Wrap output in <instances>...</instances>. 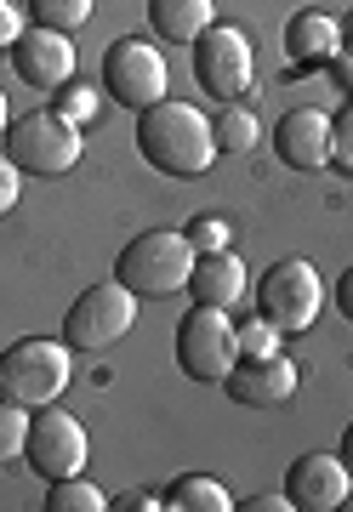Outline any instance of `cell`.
Wrapping results in <instances>:
<instances>
[{
  "label": "cell",
  "mask_w": 353,
  "mask_h": 512,
  "mask_svg": "<svg viewBox=\"0 0 353 512\" xmlns=\"http://www.w3.org/2000/svg\"><path fill=\"white\" fill-rule=\"evenodd\" d=\"M336 308H342V319H353V268L336 279Z\"/></svg>",
  "instance_id": "cell-31"
},
{
  "label": "cell",
  "mask_w": 353,
  "mask_h": 512,
  "mask_svg": "<svg viewBox=\"0 0 353 512\" xmlns=\"http://www.w3.org/2000/svg\"><path fill=\"white\" fill-rule=\"evenodd\" d=\"M12 69H18L23 86H35V92H57V86H69L75 80V46L69 35H57V29H23V40L12 46Z\"/></svg>",
  "instance_id": "cell-14"
},
{
  "label": "cell",
  "mask_w": 353,
  "mask_h": 512,
  "mask_svg": "<svg viewBox=\"0 0 353 512\" xmlns=\"http://www.w3.org/2000/svg\"><path fill=\"white\" fill-rule=\"evenodd\" d=\"M86 456H92V439H86V427H80L69 410H52V404H40L29 410V444H23V461H29V473L35 478H69V473H86Z\"/></svg>",
  "instance_id": "cell-10"
},
{
  "label": "cell",
  "mask_w": 353,
  "mask_h": 512,
  "mask_svg": "<svg viewBox=\"0 0 353 512\" xmlns=\"http://www.w3.org/2000/svg\"><path fill=\"white\" fill-rule=\"evenodd\" d=\"M149 23L171 46H194L217 23V0H149Z\"/></svg>",
  "instance_id": "cell-17"
},
{
  "label": "cell",
  "mask_w": 353,
  "mask_h": 512,
  "mask_svg": "<svg viewBox=\"0 0 353 512\" xmlns=\"http://www.w3.org/2000/svg\"><path fill=\"white\" fill-rule=\"evenodd\" d=\"M251 268H245L234 251H194V268H188V302L200 308H234L245 291H251Z\"/></svg>",
  "instance_id": "cell-16"
},
{
  "label": "cell",
  "mask_w": 353,
  "mask_h": 512,
  "mask_svg": "<svg viewBox=\"0 0 353 512\" xmlns=\"http://www.w3.org/2000/svg\"><path fill=\"white\" fill-rule=\"evenodd\" d=\"M234 507H240V512H297L291 501H285V490H279V495H251V501H234Z\"/></svg>",
  "instance_id": "cell-29"
},
{
  "label": "cell",
  "mask_w": 353,
  "mask_h": 512,
  "mask_svg": "<svg viewBox=\"0 0 353 512\" xmlns=\"http://www.w3.org/2000/svg\"><path fill=\"white\" fill-rule=\"evenodd\" d=\"M69 376H75V348L52 342V336H23L0 353V399L23 404V410L57 404Z\"/></svg>",
  "instance_id": "cell-3"
},
{
  "label": "cell",
  "mask_w": 353,
  "mask_h": 512,
  "mask_svg": "<svg viewBox=\"0 0 353 512\" xmlns=\"http://www.w3.org/2000/svg\"><path fill=\"white\" fill-rule=\"evenodd\" d=\"M331 165L353 177V103L342 114H331Z\"/></svg>",
  "instance_id": "cell-26"
},
{
  "label": "cell",
  "mask_w": 353,
  "mask_h": 512,
  "mask_svg": "<svg viewBox=\"0 0 353 512\" xmlns=\"http://www.w3.org/2000/svg\"><path fill=\"white\" fill-rule=\"evenodd\" d=\"M46 512H109V495L97 490L86 473H69L46 484Z\"/></svg>",
  "instance_id": "cell-20"
},
{
  "label": "cell",
  "mask_w": 353,
  "mask_h": 512,
  "mask_svg": "<svg viewBox=\"0 0 353 512\" xmlns=\"http://www.w3.org/2000/svg\"><path fill=\"white\" fill-rule=\"evenodd\" d=\"M109 507H126V512H154V507H166V501H154V495H120V501H109Z\"/></svg>",
  "instance_id": "cell-32"
},
{
  "label": "cell",
  "mask_w": 353,
  "mask_h": 512,
  "mask_svg": "<svg viewBox=\"0 0 353 512\" xmlns=\"http://www.w3.org/2000/svg\"><path fill=\"white\" fill-rule=\"evenodd\" d=\"M131 325H137V296L120 279H103V285H86L69 302V313H63V342L75 353H103L120 336H131Z\"/></svg>",
  "instance_id": "cell-8"
},
{
  "label": "cell",
  "mask_w": 353,
  "mask_h": 512,
  "mask_svg": "<svg viewBox=\"0 0 353 512\" xmlns=\"http://www.w3.org/2000/svg\"><path fill=\"white\" fill-rule=\"evenodd\" d=\"M6 126H12V109H6V92H0V137H6Z\"/></svg>",
  "instance_id": "cell-34"
},
{
  "label": "cell",
  "mask_w": 353,
  "mask_h": 512,
  "mask_svg": "<svg viewBox=\"0 0 353 512\" xmlns=\"http://www.w3.org/2000/svg\"><path fill=\"white\" fill-rule=\"evenodd\" d=\"M166 57H160V46L143 35H120L109 40V52H103V92L120 103V109H149V103H160L166 97Z\"/></svg>",
  "instance_id": "cell-9"
},
{
  "label": "cell",
  "mask_w": 353,
  "mask_h": 512,
  "mask_svg": "<svg viewBox=\"0 0 353 512\" xmlns=\"http://www.w3.org/2000/svg\"><path fill=\"white\" fill-rule=\"evenodd\" d=\"M23 40V18H18V6L12 0H0V52H12Z\"/></svg>",
  "instance_id": "cell-28"
},
{
  "label": "cell",
  "mask_w": 353,
  "mask_h": 512,
  "mask_svg": "<svg viewBox=\"0 0 353 512\" xmlns=\"http://www.w3.org/2000/svg\"><path fill=\"white\" fill-rule=\"evenodd\" d=\"M188 63H194V86L211 103H240V92H251V74H257V52L240 23H211L188 46Z\"/></svg>",
  "instance_id": "cell-6"
},
{
  "label": "cell",
  "mask_w": 353,
  "mask_h": 512,
  "mask_svg": "<svg viewBox=\"0 0 353 512\" xmlns=\"http://www.w3.org/2000/svg\"><path fill=\"white\" fill-rule=\"evenodd\" d=\"M342 40H348V46H353V12H348V18H342Z\"/></svg>",
  "instance_id": "cell-35"
},
{
  "label": "cell",
  "mask_w": 353,
  "mask_h": 512,
  "mask_svg": "<svg viewBox=\"0 0 353 512\" xmlns=\"http://www.w3.org/2000/svg\"><path fill=\"white\" fill-rule=\"evenodd\" d=\"M177 370H183L188 382H211L223 387V376L234 370V359H240V336H234V319H228V308H194L177 319Z\"/></svg>",
  "instance_id": "cell-7"
},
{
  "label": "cell",
  "mask_w": 353,
  "mask_h": 512,
  "mask_svg": "<svg viewBox=\"0 0 353 512\" xmlns=\"http://www.w3.org/2000/svg\"><path fill=\"white\" fill-rule=\"evenodd\" d=\"M302 387V370L297 359H285V353H268V359H234V370L223 376V393L240 410H279V404H291Z\"/></svg>",
  "instance_id": "cell-11"
},
{
  "label": "cell",
  "mask_w": 353,
  "mask_h": 512,
  "mask_svg": "<svg viewBox=\"0 0 353 512\" xmlns=\"http://www.w3.org/2000/svg\"><path fill=\"white\" fill-rule=\"evenodd\" d=\"M166 507H171V512H223V507H234V495H228L223 478H211V473H183V478H171Z\"/></svg>",
  "instance_id": "cell-18"
},
{
  "label": "cell",
  "mask_w": 353,
  "mask_h": 512,
  "mask_svg": "<svg viewBox=\"0 0 353 512\" xmlns=\"http://www.w3.org/2000/svg\"><path fill=\"white\" fill-rule=\"evenodd\" d=\"M23 444H29V410L12 399H0V467L23 461Z\"/></svg>",
  "instance_id": "cell-22"
},
{
  "label": "cell",
  "mask_w": 353,
  "mask_h": 512,
  "mask_svg": "<svg viewBox=\"0 0 353 512\" xmlns=\"http://www.w3.org/2000/svg\"><path fill=\"white\" fill-rule=\"evenodd\" d=\"M183 234H188V245H194V251H228V234H234V228H228V217L205 211V217L188 222Z\"/></svg>",
  "instance_id": "cell-25"
},
{
  "label": "cell",
  "mask_w": 353,
  "mask_h": 512,
  "mask_svg": "<svg viewBox=\"0 0 353 512\" xmlns=\"http://www.w3.org/2000/svg\"><path fill=\"white\" fill-rule=\"evenodd\" d=\"M188 268H194V245L183 228H143L114 256V279L137 302H166V296L188 291Z\"/></svg>",
  "instance_id": "cell-2"
},
{
  "label": "cell",
  "mask_w": 353,
  "mask_h": 512,
  "mask_svg": "<svg viewBox=\"0 0 353 512\" xmlns=\"http://www.w3.org/2000/svg\"><path fill=\"white\" fill-rule=\"evenodd\" d=\"M0 148L12 154V165H18L23 177H69L80 165V154H86V137L57 109H35V114H18L6 126Z\"/></svg>",
  "instance_id": "cell-4"
},
{
  "label": "cell",
  "mask_w": 353,
  "mask_h": 512,
  "mask_svg": "<svg viewBox=\"0 0 353 512\" xmlns=\"http://www.w3.org/2000/svg\"><path fill=\"white\" fill-rule=\"evenodd\" d=\"M211 131H217V154H251V148H257V137H262L257 114L245 109V103H217Z\"/></svg>",
  "instance_id": "cell-19"
},
{
  "label": "cell",
  "mask_w": 353,
  "mask_h": 512,
  "mask_svg": "<svg viewBox=\"0 0 353 512\" xmlns=\"http://www.w3.org/2000/svg\"><path fill=\"white\" fill-rule=\"evenodd\" d=\"M18 194H23V171L12 165V154L0 148V217H6V211H18Z\"/></svg>",
  "instance_id": "cell-27"
},
{
  "label": "cell",
  "mask_w": 353,
  "mask_h": 512,
  "mask_svg": "<svg viewBox=\"0 0 353 512\" xmlns=\"http://www.w3.org/2000/svg\"><path fill=\"white\" fill-rule=\"evenodd\" d=\"M137 154L160 171V177H205L217 160V131L200 103H177L160 97L149 109H137Z\"/></svg>",
  "instance_id": "cell-1"
},
{
  "label": "cell",
  "mask_w": 353,
  "mask_h": 512,
  "mask_svg": "<svg viewBox=\"0 0 353 512\" xmlns=\"http://www.w3.org/2000/svg\"><path fill=\"white\" fill-rule=\"evenodd\" d=\"M342 46H348V40H342V18H331V12L302 6V12L285 18V57H291L297 69H331Z\"/></svg>",
  "instance_id": "cell-15"
},
{
  "label": "cell",
  "mask_w": 353,
  "mask_h": 512,
  "mask_svg": "<svg viewBox=\"0 0 353 512\" xmlns=\"http://www.w3.org/2000/svg\"><path fill=\"white\" fill-rule=\"evenodd\" d=\"M331 74H336V86H342V92H353V46H342V52H336Z\"/></svg>",
  "instance_id": "cell-30"
},
{
  "label": "cell",
  "mask_w": 353,
  "mask_h": 512,
  "mask_svg": "<svg viewBox=\"0 0 353 512\" xmlns=\"http://www.w3.org/2000/svg\"><path fill=\"white\" fill-rule=\"evenodd\" d=\"M52 109L63 114L69 126L86 131V126L97 120V92H92V86H75V80H69V86H57V92H52Z\"/></svg>",
  "instance_id": "cell-23"
},
{
  "label": "cell",
  "mask_w": 353,
  "mask_h": 512,
  "mask_svg": "<svg viewBox=\"0 0 353 512\" xmlns=\"http://www.w3.org/2000/svg\"><path fill=\"white\" fill-rule=\"evenodd\" d=\"M342 512H353V490H348V501H342Z\"/></svg>",
  "instance_id": "cell-36"
},
{
  "label": "cell",
  "mask_w": 353,
  "mask_h": 512,
  "mask_svg": "<svg viewBox=\"0 0 353 512\" xmlns=\"http://www.w3.org/2000/svg\"><path fill=\"white\" fill-rule=\"evenodd\" d=\"M29 12H35L40 29H57V35H75L86 29L97 12V0H29Z\"/></svg>",
  "instance_id": "cell-21"
},
{
  "label": "cell",
  "mask_w": 353,
  "mask_h": 512,
  "mask_svg": "<svg viewBox=\"0 0 353 512\" xmlns=\"http://www.w3.org/2000/svg\"><path fill=\"white\" fill-rule=\"evenodd\" d=\"M274 154L285 171H302V177H314L331 165V114L325 109H285L274 120Z\"/></svg>",
  "instance_id": "cell-12"
},
{
  "label": "cell",
  "mask_w": 353,
  "mask_h": 512,
  "mask_svg": "<svg viewBox=\"0 0 353 512\" xmlns=\"http://www.w3.org/2000/svg\"><path fill=\"white\" fill-rule=\"evenodd\" d=\"M353 490V473L342 467V456H325V450H308L285 467V501L297 512H336Z\"/></svg>",
  "instance_id": "cell-13"
},
{
  "label": "cell",
  "mask_w": 353,
  "mask_h": 512,
  "mask_svg": "<svg viewBox=\"0 0 353 512\" xmlns=\"http://www.w3.org/2000/svg\"><path fill=\"white\" fill-rule=\"evenodd\" d=\"M319 308H325V285H319V268L308 256H279L274 268L257 279V313L279 336L314 330Z\"/></svg>",
  "instance_id": "cell-5"
},
{
  "label": "cell",
  "mask_w": 353,
  "mask_h": 512,
  "mask_svg": "<svg viewBox=\"0 0 353 512\" xmlns=\"http://www.w3.org/2000/svg\"><path fill=\"white\" fill-rule=\"evenodd\" d=\"M234 336H240V359H268V353H279V330L262 313L245 319V325H234Z\"/></svg>",
  "instance_id": "cell-24"
},
{
  "label": "cell",
  "mask_w": 353,
  "mask_h": 512,
  "mask_svg": "<svg viewBox=\"0 0 353 512\" xmlns=\"http://www.w3.org/2000/svg\"><path fill=\"white\" fill-rule=\"evenodd\" d=\"M336 456H342V467L353 473V421H348V433H342V450H336Z\"/></svg>",
  "instance_id": "cell-33"
}]
</instances>
